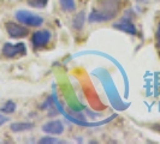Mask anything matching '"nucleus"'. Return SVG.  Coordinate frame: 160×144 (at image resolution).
Here are the masks:
<instances>
[{
  "label": "nucleus",
  "mask_w": 160,
  "mask_h": 144,
  "mask_svg": "<svg viewBox=\"0 0 160 144\" xmlns=\"http://www.w3.org/2000/svg\"><path fill=\"white\" fill-rule=\"evenodd\" d=\"M120 8V0H98L88 17L89 23L108 22L117 16Z\"/></svg>",
  "instance_id": "f257e3e1"
},
{
  "label": "nucleus",
  "mask_w": 160,
  "mask_h": 144,
  "mask_svg": "<svg viewBox=\"0 0 160 144\" xmlns=\"http://www.w3.org/2000/svg\"><path fill=\"white\" fill-rule=\"evenodd\" d=\"M15 17L19 23L29 26H40L43 23V18L36 13H32L27 10H19L15 12Z\"/></svg>",
  "instance_id": "f03ea898"
},
{
  "label": "nucleus",
  "mask_w": 160,
  "mask_h": 144,
  "mask_svg": "<svg viewBox=\"0 0 160 144\" xmlns=\"http://www.w3.org/2000/svg\"><path fill=\"white\" fill-rule=\"evenodd\" d=\"M1 53H2L4 56L12 59V58H17V56L25 55L27 54V47H25V45H24L23 42H19V43H10V42H6L2 46Z\"/></svg>",
  "instance_id": "7ed1b4c3"
},
{
  "label": "nucleus",
  "mask_w": 160,
  "mask_h": 144,
  "mask_svg": "<svg viewBox=\"0 0 160 144\" xmlns=\"http://www.w3.org/2000/svg\"><path fill=\"white\" fill-rule=\"evenodd\" d=\"M5 28H6V31H8V36L11 39H24L28 36V29L23 26V25H19L17 23H13V22H8V23L5 24Z\"/></svg>",
  "instance_id": "20e7f679"
},
{
  "label": "nucleus",
  "mask_w": 160,
  "mask_h": 144,
  "mask_svg": "<svg viewBox=\"0 0 160 144\" xmlns=\"http://www.w3.org/2000/svg\"><path fill=\"white\" fill-rule=\"evenodd\" d=\"M51 32L48 30H38L32 34V43L35 48H42L47 46L51 41Z\"/></svg>",
  "instance_id": "39448f33"
},
{
  "label": "nucleus",
  "mask_w": 160,
  "mask_h": 144,
  "mask_svg": "<svg viewBox=\"0 0 160 144\" xmlns=\"http://www.w3.org/2000/svg\"><path fill=\"white\" fill-rule=\"evenodd\" d=\"M42 131L52 136H58L64 132V125L60 120H52L42 125Z\"/></svg>",
  "instance_id": "423d86ee"
},
{
  "label": "nucleus",
  "mask_w": 160,
  "mask_h": 144,
  "mask_svg": "<svg viewBox=\"0 0 160 144\" xmlns=\"http://www.w3.org/2000/svg\"><path fill=\"white\" fill-rule=\"evenodd\" d=\"M113 28H116V29H118V30L123 32H127L129 35H132V36H135L137 34L135 24L132 23L130 19H128V18H123L120 22L114 23L113 24Z\"/></svg>",
  "instance_id": "0eeeda50"
},
{
  "label": "nucleus",
  "mask_w": 160,
  "mask_h": 144,
  "mask_svg": "<svg viewBox=\"0 0 160 144\" xmlns=\"http://www.w3.org/2000/svg\"><path fill=\"white\" fill-rule=\"evenodd\" d=\"M34 128L32 122H12L10 125V130L12 132H25V131H30Z\"/></svg>",
  "instance_id": "6e6552de"
},
{
  "label": "nucleus",
  "mask_w": 160,
  "mask_h": 144,
  "mask_svg": "<svg viewBox=\"0 0 160 144\" xmlns=\"http://www.w3.org/2000/svg\"><path fill=\"white\" fill-rule=\"evenodd\" d=\"M84 22H86V12L84 11H81L78 12L76 16L73 17L72 19V25L76 30H81L84 25Z\"/></svg>",
  "instance_id": "1a4fd4ad"
},
{
  "label": "nucleus",
  "mask_w": 160,
  "mask_h": 144,
  "mask_svg": "<svg viewBox=\"0 0 160 144\" xmlns=\"http://www.w3.org/2000/svg\"><path fill=\"white\" fill-rule=\"evenodd\" d=\"M60 6L65 12H72L76 10V2L75 0H59Z\"/></svg>",
  "instance_id": "9d476101"
},
{
  "label": "nucleus",
  "mask_w": 160,
  "mask_h": 144,
  "mask_svg": "<svg viewBox=\"0 0 160 144\" xmlns=\"http://www.w3.org/2000/svg\"><path fill=\"white\" fill-rule=\"evenodd\" d=\"M49 0H27V4L34 8H43L47 6Z\"/></svg>",
  "instance_id": "9b49d317"
},
{
  "label": "nucleus",
  "mask_w": 160,
  "mask_h": 144,
  "mask_svg": "<svg viewBox=\"0 0 160 144\" xmlns=\"http://www.w3.org/2000/svg\"><path fill=\"white\" fill-rule=\"evenodd\" d=\"M16 108H17V106L13 101H8L6 103L2 106L1 112L5 113V114H12V113L16 112Z\"/></svg>",
  "instance_id": "f8f14e48"
},
{
  "label": "nucleus",
  "mask_w": 160,
  "mask_h": 144,
  "mask_svg": "<svg viewBox=\"0 0 160 144\" xmlns=\"http://www.w3.org/2000/svg\"><path fill=\"white\" fill-rule=\"evenodd\" d=\"M40 144H57V143H63L62 141L57 139V138H53V137H43L39 141Z\"/></svg>",
  "instance_id": "ddd939ff"
},
{
  "label": "nucleus",
  "mask_w": 160,
  "mask_h": 144,
  "mask_svg": "<svg viewBox=\"0 0 160 144\" xmlns=\"http://www.w3.org/2000/svg\"><path fill=\"white\" fill-rule=\"evenodd\" d=\"M155 43H157V47L160 49V22L158 24V28H157V34H155Z\"/></svg>",
  "instance_id": "4468645a"
},
{
  "label": "nucleus",
  "mask_w": 160,
  "mask_h": 144,
  "mask_svg": "<svg viewBox=\"0 0 160 144\" xmlns=\"http://www.w3.org/2000/svg\"><path fill=\"white\" fill-rule=\"evenodd\" d=\"M154 128H155L158 132H160V124H158V125H154Z\"/></svg>",
  "instance_id": "2eb2a0df"
},
{
  "label": "nucleus",
  "mask_w": 160,
  "mask_h": 144,
  "mask_svg": "<svg viewBox=\"0 0 160 144\" xmlns=\"http://www.w3.org/2000/svg\"><path fill=\"white\" fill-rule=\"evenodd\" d=\"M137 1H138V2H146L147 0H137Z\"/></svg>",
  "instance_id": "dca6fc26"
},
{
  "label": "nucleus",
  "mask_w": 160,
  "mask_h": 144,
  "mask_svg": "<svg viewBox=\"0 0 160 144\" xmlns=\"http://www.w3.org/2000/svg\"><path fill=\"white\" fill-rule=\"evenodd\" d=\"M0 117H1V114H0Z\"/></svg>",
  "instance_id": "f3484780"
}]
</instances>
